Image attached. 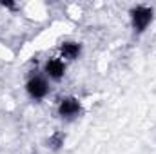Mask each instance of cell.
I'll return each mask as SVG.
<instances>
[{
  "label": "cell",
  "instance_id": "obj_1",
  "mask_svg": "<svg viewBox=\"0 0 156 154\" xmlns=\"http://www.w3.org/2000/svg\"><path fill=\"white\" fill-rule=\"evenodd\" d=\"M133 15V26L138 33H142L153 20V9L151 7H144V5H138L131 11Z\"/></svg>",
  "mask_w": 156,
  "mask_h": 154
},
{
  "label": "cell",
  "instance_id": "obj_4",
  "mask_svg": "<svg viewBox=\"0 0 156 154\" xmlns=\"http://www.w3.org/2000/svg\"><path fill=\"white\" fill-rule=\"evenodd\" d=\"M45 71H47V75H49L51 78L60 80V78L64 76V73H66V65H64L62 60L53 58V60H49V62L45 64Z\"/></svg>",
  "mask_w": 156,
  "mask_h": 154
},
{
  "label": "cell",
  "instance_id": "obj_3",
  "mask_svg": "<svg viewBox=\"0 0 156 154\" xmlns=\"http://www.w3.org/2000/svg\"><path fill=\"white\" fill-rule=\"evenodd\" d=\"M58 113L62 118H73L80 113V102L76 98H64L60 102V107H58Z\"/></svg>",
  "mask_w": 156,
  "mask_h": 154
},
{
  "label": "cell",
  "instance_id": "obj_2",
  "mask_svg": "<svg viewBox=\"0 0 156 154\" xmlns=\"http://www.w3.org/2000/svg\"><path fill=\"white\" fill-rule=\"evenodd\" d=\"M47 91H49V87H47V82H45L44 78L35 76L27 82V93H29L35 100H42V98L47 94Z\"/></svg>",
  "mask_w": 156,
  "mask_h": 154
},
{
  "label": "cell",
  "instance_id": "obj_7",
  "mask_svg": "<svg viewBox=\"0 0 156 154\" xmlns=\"http://www.w3.org/2000/svg\"><path fill=\"white\" fill-rule=\"evenodd\" d=\"M4 7H13V2H2Z\"/></svg>",
  "mask_w": 156,
  "mask_h": 154
},
{
  "label": "cell",
  "instance_id": "obj_5",
  "mask_svg": "<svg viewBox=\"0 0 156 154\" xmlns=\"http://www.w3.org/2000/svg\"><path fill=\"white\" fill-rule=\"evenodd\" d=\"M60 53H62V56H64V58H67V60H75L78 54H80V44H75V42H66V44H62Z\"/></svg>",
  "mask_w": 156,
  "mask_h": 154
},
{
  "label": "cell",
  "instance_id": "obj_6",
  "mask_svg": "<svg viewBox=\"0 0 156 154\" xmlns=\"http://www.w3.org/2000/svg\"><path fill=\"white\" fill-rule=\"evenodd\" d=\"M64 140H66V136H64L62 132H55V134L49 138V145H51L55 151H58V149L64 145Z\"/></svg>",
  "mask_w": 156,
  "mask_h": 154
}]
</instances>
